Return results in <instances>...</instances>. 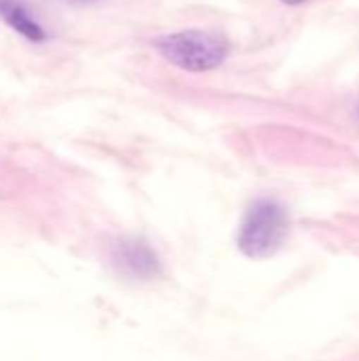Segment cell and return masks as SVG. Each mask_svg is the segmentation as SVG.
Wrapping results in <instances>:
<instances>
[{
	"instance_id": "cell-1",
	"label": "cell",
	"mask_w": 359,
	"mask_h": 361,
	"mask_svg": "<svg viewBox=\"0 0 359 361\" xmlns=\"http://www.w3.org/2000/svg\"><path fill=\"white\" fill-rule=\"evenodd\" d=\"M290 233L288 209L275 199H256L239 226L237 245L252 260L271 258L277 254Z\"/></svg>"
},
{
	"instance_id": "cell-2",
	"label": "cell",
	"mask_w": 359,
	"mask_h": 361,
	"mask_svg": "<svg viewBox=\"0 0 359 361\" xmlns=\"http://www.w3.org/2000/svg\"><path fill=\"white\" fill-rule=\"evenodd\" d=\"M157 51L174 66L188 72L218 68L229 55V42L220 34L205 30H184L165 34L157 40Z\"/></svg>"
},
{
	"instance_id": "cell-3",
	"label": "cell",
	"mask_w": 359,
	"mask_h": 361,
	"mask_svg": "<svg viewBox=\"0 0 359 361\" xmlns=\"http://www.w3.org/2000/svg\"><path fill=\"white\" fill-rule=\"evenodd\" d=\"M112 262L118 273L129 279L150 281L163 273V264L157 252L142 239H123L112 250Z\"/></svg>"
},
{
	"instance_id": "cell-4",
	"label": "cell",
	"mask_w": 359,
	"mask_h": 361,
	"mask_svg": "<svg viewBox=\"0 0 359 361\" xmlns=\"http://www.w3.org/2000/svg\"><path fill=\"white\" fill-rule=\"evenodd\" d=\"M0 17L23 38L32 40V42H42L47 38V32L42 30V25L30 15V11L17 2V0H0Z\"/></svg>"
},
{
	"instance_id": "cell-5",
	"label": "cell",
	"mask_w": 359,
	"mask_h": 361,
	"mask_svg": "<svg viewBox=\"0 0 359 361\" xmlns=\"http://www.w3.org/2000/svg\"><path fill=\"white\" fill-rule=\"evenodd\" d=\"M284 4H290V6H296V4H303V2H307V0H281Z\"/></svg>"
}]
</instances>
